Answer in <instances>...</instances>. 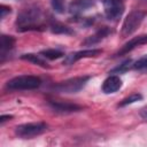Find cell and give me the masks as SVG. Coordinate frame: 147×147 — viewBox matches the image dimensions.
<instances>
[{
  "mask_svg": "<svg viewBox=\"0 0 147 147\" xmlns=\"http://www.w3.org/2000/svg\"><path fill=\"white\" fill-rule=\"evenodd\" d=\"M42 22V11L37 6H31L25 9H23L16 21L17 30L25 31V30H32L40 26Z\"/></svg>",
  "mask_w": 147,
  "mask_h": 147,
  "instance_id": "6da1fadb",
  "label": "cell"
},
{
  "mask_svg": "<svg viewBox=\"0 0 147 147\" xmlns=\"http://www.w3.org/2000/svg\"><path fill=\"white\" fill-rule=\"evenodd\" d=\"M40 84H41V80L39 77L32 76V75H22V76H17L10 79L7 83L6 87L11 91L34 90V88H38Z\"/></svg>",
  "mask_w": 147,
  "mask_h": 147,
  "instance_id": "7a4b0ae2",
  "label": "cell"
},
{
  "mask_svg": "<svg viewBox=\"0 0 147 147\" xmlns=\"http://www.w3.org/2000/svg\"><path fill=\"white\" fill-rule=\"evenodd\" d=\"M47 130V124L44 122L25 123L15 127V134L22 139H30L44 133Z\"/></svg>",
  "mask_w": 147,
  "mask_h": 147,
  "instance_id": "3957f363",
  "label": "cell"
},
{
  "mask_svg": "<svg viewBox=\"0 0 147 147\" xmlns=\"http://www.w3.org/2000/svg\"><path fill=\"white\" fill-rule=\"evenodd\" d=\"M90 79L88 76H80V77H75L67 79L64 82H60L53 86V90L59 93H76L80 91L87 80Z\"/></svg>",
  "mask_w": 147,
  "mask_h": 147,
  "instance_id": "277c9868",
  "label": "cell"
},
{
  "mask_svg": "<svg viewBox=\"0 0 147 147\" xmlns=\"http://www.w3.org/2000/svg\"><path fill=\"white\" fill-rule=\"evenodd\" d=\"M145 16H146L145 11H141V10H133V11H131L125 17V20L123 22L121 34L123 37H127L131 33H133L140 26V24L142 23Z\"/></svg>",
  "mask_w": 147,
  "mask_h": 147,
  "instance_id": "5b68a950",
  "label": "cell"
},
{
  "mask_svg": "<svg viewBox=\"0 0 147 147\" xmlns=\"http://www.w3.org/2000/svg\"><path fill=\"white\" fill-rule=\"evenodd\" d=\"M105 14L108 20H117L122 16L124 11V3L123 0H102Z\"/></svg>",
  "mask_w": 147,
  "mask_h": 147,
  "instance_id": "8992f818",
  "label": "cell"
},
{
  "mask_svg": "<svg viewBox=\"0 0 147 147\" xmlns=\"http://www.w3.org/2000/svg\"><path fill=\"white\" fill-rule=\"evenodd\" d=\"M101 52H102L101 49H84V51H79V52H76V53L67 55L64 61H63V64H72L76 61H78L80 59H84V57H94V56H98L99 54H101Z\"/></svg>",
  "mask_w": 147,
  "mask_h": 147,
  "instance_id": "52a82bcc",
  "label": "cell"
},
{
  "mask_svg": "<svg viewBox=\"0 0 147 147\" xmlns=\"http://www.w3.org/2000/svg\"><path fill=\"white\" fill-rule=\"evenodd\" d=\"M121 87H122L121 78L116 75H111L105 79V82L102 84V92L106 94H110V93L117 92Z\"/></svg>",
  "mask_w": 147,
  "mask_h": 147,
  "instance_id": "ba28073f",
  "label": "cell"
},
{
  "mask_svg": "<svg viewBox=\"0 0 147 147\" xmlns=\"http://www.w3.org/2000/svg\"><path fill=\"white\" fill-rule=\"evenodd\" d=\"M144 44H147V34H141V36L134 37V38L130 39L126 44H124V46H122V48L118 51L117 55H124V54L129 53L130 51H132L133 48H136L140 45H144Z\"/></svg>",
  "mask_w": 147,
  "mask_h": 147,
  "instance_id": "9c48e42d",
  "label": "cell"
},
{
  "mask_svg": "<svg viewBox=\"0 0 147 147\" xmlns=\"http://www.w3.org/2000/svg\"><path fill=\"white\" fill-rule=\"evenodd\" d=\"M49 106L57 113H72L80 110V107L75 103L70 102H62V101H49Z\"/></svg>",
  "mask_w": 147,
  "mask_h": 147,
  "instance_id": "30bf717a",
  "label": "cell"
},
{
  "mask_svg": "<svg viewBox=\"0 0 147 147\" xmlns=\"http://www.w3.org/2000/svg\"><path fill=\"white\" fill-rule=\"evenodd\" d=\"M14 44H15V39L11 36H6V34L1 36V41H0V56H1V61L5 60L6 53L9 52V49L13 48Z\"/></svg>",
  "mask_w": 147,
  "mask_h": 147,
  "instance_id": "8fae6325",
  "label": "cell"
},
{
  "mask_svg": "<svg viewBox=\"0 0 147 147\" xmlns=\"http://www.w3.org/2000/svg\"><path fill=\"white\" fill-rule=\"evenodd\" d=\"M94 0H74L70 5V10L72 13H79L86 10L91 6H93Z\"/></svg>",
  "mask_w": 147,
  "mask_h": 147,
  "instance_id": "7c38bea8",
  "label": "cell"
},
{
  "mask_svg": "<svg viewBox=\"0 0 147 147\" xmlns=\"http://www.w3.org/2000/svg\"><path fill=\"white\" fill-rule=\"evenodd\" d=\"M110 33V30L108 28H102L101 30H99L96 33H94L93 36H90L87 39L84 40V45H93L98 41H100L101 39L106 38L108 34Z\"/></svg>",
  "mask_w": 147,
  "mask_h": 147,
  "instance_id": "4fadbf2b",
  "label": "cell"
},
{
  "mask_svg": "<svg viewBox=\"0 0 147 147\" xmlns=\"http://www.w3.org/2000/svg\"><path fill=\"white\" fill-rule=\"evenodd\" d=\"M41 56H42L41 54L40 55H37V54L29 53V54H23L21 56V59L22 60H25V61H29V62H31V63H33L36 65H39V67H42V68H47L48 65H47L46 61H44L41 59Z\"/></svg>",
  "mask_w": 147,
  "mask_h": 147,
  "instance_id": "5bb4252c",
  "label": "cell"
},
{
  "mask_svg": "<svg viewBox=\"0 0 147 147\" xmlns=\"http://www.w3.org/2000/svg\"><path fill=\"white\" fill-rule=\"evenodd\" d=\"M40 54H41L44 57L48 59V60H56V59H60V57L63 56V53H62L61 51H59V49H54V48L41 51Z\"/></svg>",
  "mask_w": 147,
  "mask_h": 147,
  "instance_id": "9a60e30c",
  "label": "cell"
},
{
  "mask_svg": "<svg viewBox=\"0 0 147 147\" xmlns=\"http://www.w3.org/2000/svg\"><path fill=\"white\" fill-rule=\"evenodd\" d=\"M51 30L53 33H62V34H70L72 33V31L70 30V28L61 24V23H55L51 26Z\"/></svg>",
  "mask_w": 147,
  "mask_h": 147,
  "instance_id": "2e32d148",
  "label": "cell"
},
{
  "mask_svg": "<svg viewBox=\"0 0 147 147\" xmlns=\"http://www.w3.org/2000/svg\"><path fill=\"white\" fill-rule=\"evenodd\" d=\"M141 99H142V95H141V94H139V93H133V94H131L130 96L123 99L122 102L119 103V107H124V106L134 103V102H137V101H139V100H141Z\"/></svg>",
  "mask_w": 147,
  "mask_h": 147,
  "instance_id": "e0dca14e",
  "label": "cell"
},
{
  "mask_svg": "<svg viewBox=\"0 0 147 147\" xmlns=\"http://www.w3.org/2000/svg\"><path fill=\"white\" fill-rule=\"evenodd\" d=\"M130 64H131V60H126L122 64H119L117 68L113 69L111 70V74H122V72H125L126 70H129Z\"/></svg>",
  "mask_w": 147,
  "mask_h": 147,
  "instance_id": "ac0fdd59",
  "label": "cell"
},
{
  "mask_svg": "<svg viewBox=\"0 0 147 147\" xmlns=\"http://www.w3.org/2000/svg\"><path fill=\"white\" fill-rule=\"evenodd\" d=\"M51 5L56 13L61 14L64 11V0H51Z\"/></svg>",
  "mask_w": 147,
  "mask_h": 147,
  "instance_id": "d6986e66",
  "label": "cell"
},
{
  "mask_svg": "<svg viewBox=\"0 0 147 147\" xmlns=\"http://www.w3.org/2000/svg\"><path fill=\"white\" fill-rule=\"evenodd\" d=\"M133 68L137 69V70H144L147 68V55L140 57L139 60H137L133 64Z\"/></svg>",
  "mask_w": 147,
  "mask_h": 147,
  "instance_id": "ffe728a7",
  "label": "cell"
},
{
  "mask_svg": "<svg viewBox=\"0 0 147 147\" xmlns=\"http://www.w3.org/2000/svg\"><path fill=\"white\" fill-rule=\"evenodd\" d=\"M0 11H1L0 17H1V20H2V18H5V16H6L7 14H9V13H10V8H9V7H7V6L1 5V7H0Z\"/></svg>",
  "mask_w": 147,
  "mask_h": 147,
  "instance_id": "44dd1931",
  "label": "cell"
},
{
  "mask_svg": "<svg viewBox=\"0 0 147 147\" xmlns=\"http://www.w3.org/2000/svg\"><path fill=\"white\" fill-rule=\"evenodd\" d=\"M140 116H141L144 119H147V106L144 107V108H141V110H140Z\"/></svg>",
  "mask_w": 147,
  "mask_h": 147,
  "instance_id": "7402d4cb",
  "label": "cell"
},
{
  "mask_svg": "<svg viewBox=\"0 0 147 147\" xmlns=\"http://www.w3.org/2000/svg\"><path fill=\"white\" fill-rule=\"evenodd\" d=\"M13 116H10V115H2L1 117H0V123L1 124H3L6 121H8V119H10Z\"/></svg>",
  "mask_w": 147,
  "mask_h": 147,
  "instance_id": "603a6c76",
  "label": "cell"
}]
</instances>
